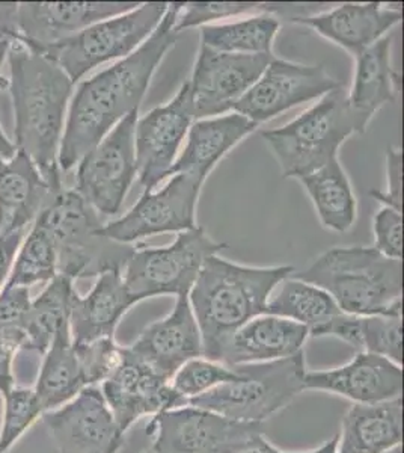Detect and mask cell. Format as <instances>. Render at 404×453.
I'll return each mask as SVG.
<instances>
[{
	"mask_svg": "<svg viewBox=\"0 0 404 453\" xmlns=\"http://www.w3.org/2000/svg\"><path fill=\"white\" fill-rule=\"evenodd\" d=\"M27 232H12L0 236V290L5 288L11 269L16 260L17 251Z\"/></svg>",
	"mask_w": 404,
	"mask_h": 453,
	"instance_id": "ee69618b",
	"label": "cell"
},
{
	"mask_svg": "<svg viewBox=\"0 0 404 453\" xmlns=\"http://www.w3.org/2000/svg\"><path fill=\"white\" fill-rule=\"evenodd\" d=\"M202 186L192 175H171L164 188L142 192L130 211L106 222L100 232L113 242L134 245L160 233L194 230L198 226L196 209Z\"/></svg>",
	"mask_w": 404,
	"mask_h": 453,
	"instance_id": "4fadbf2b",
	"label": "cell"
},
{
	"mask_svg": "<svg viewBox=\"0 0 404 453\" xmlns=\"http://www.w3.org/2000/svg\"><path fill=\"white\" fill-rule=\"evenodd\" d=\"M386 453H403V449H401V446H397V448L391 449V450Z\"/></svg>",
	"mask_w": 404,
	"mask_h": 453,
	"instance_id": "c3c4849f",
	"label": "cell"
},
{
	"mask_svg": "<svg viewBox=\"0 0 404 453\" xmlns=\"http://www.w3.org/2000/svg\"><path fill=\"white\" fill-rule=\"evenodd\" d=\"M55 189L19 151L0 162V236L27 232Z\"/></svg>",
	"mask_w": 404,
	"mask_h": 453,
	"instance_id": "d4e9b609",
	"label": "cell"
},
{
	"mask_svg": "<svg viewBox=\"0 0 404 453\" xmlns=\"http://www.w3.org/2000/svg\"><path fill=\"white\" fill-rule=\"evenodd\" d=\"M134 2H19L0 4V36L34 49L51 46L85 27L133 10Z\"/></svg>",
	"mask_w": 404,
	"mask_h": 453,
	"instance_id": "7c38bea8",
	"label": "cell"
},
{
	"mask_svg": "<svg viewBox=\"0 0 404 453\" xmlns=\"http://www.w3.org/2000/svg\"><path fill=\"white\" fill-rule=\"evenodd\" d=\"M31 290L5 286L0 290V335L23 346V326L31 307Z\"/></svg>",
	"mask_w": 404,
	"mask_h": 453,
	"instance_id": "f35d334b",
	"label": "cell"
},
{
	"mask_svg": "<svg viewBox=\"0 0 404 453\" xmlns=\"http://www.w3.org/2000/svg\"><path fill=\"white\" fill-rule=\"evenodd\" d=\"M5 62L10 74L0 87L12 102L14 147L53 188H61L57 157L74 83L57 64L19 40H11Z\"/></svg>",
	"mask_w": 404,
	"mask_h": 453,
	"instance_id": "7a4b0ae2",
	"label": "cell"
},
{
	"mask_svg": "<svg viewBox=\"0 0 404 453\" xmlns=\"http://www.w3.org/2000/svg\"><path fill=\"white\" fill-rule=\"evenodd\" d=\"M181 2L168 4L164 19L142 46L111 67L80 81L72 93L59 149L62 175L100 144L127 115L139 111L154 73L175 46L174 27Z\"/></svg>",
	"mask_w": 404,
	"mask_h": 453,
	"instance_id": "6da1fadb",
	"label": "cell"
},
{
	"mask_svg": "<svg viewBox=\"0 0 404 453\" xmlns=\"http://www.w3.org/2000/svg\"><path fill=\"white\" fill-rule=\"evenodd\" d=\"M281 27L279 17L262 12L231 23L200 27V46L232 55H273V42Z\"/></svg>",
	"mask_w": 404,
	"mask_h": 453,
	"instance_id": "1f68e13d",
	"label": "cell"
},
{
	"mask_svg": "<svg viewBox=\"0 0 404 453\" xmlns=\"http://www.w3.org/2000/svg\"><path fill=\"white\" fill-rule=\"evenodd\" d=\"M338 435L328 440L326 443L318 446L316 449H309V450H302V452H286V453H337Z\"/></svg>",
	"mask_w": 404,
	"mask_h": 453,
	"instance_id": "7dc6e473",
	"label": "cell"
},
{
	"mask_svg": "<svg viewBox=\"0 0 404 453\" xmlns=\"http://www.w3.org/2000/svg\"><path fill=\"white\" fill-rule=\"evenodd\" d=\"M370 121L348 104L338 88L317 104L278 129L263 130L262 138L286 179H301L338 159L341 145L367 132Z\"/></svg>",
	"mask_w": 404,
	"mask_h": 453,
	"instance_id": "5b68a950",
	"label": "cell"
},
{
	"mask_svg": "<svg viewBox=\"0 0 404 453\" xmlns=\"http://www.w3.org/2000/svg\"><path fill=\"white\" fill-rule=\"evenodd\" d=\"M374 245L386 257L403 260V213L382 206L373 218Z\"/></svg>",
	"mask_w": 404,
	"mask_h": 453,
	"instance_id": "ab89813d",
	"label": "cell"
},
{
	"mask_svg": "<svg viewBox=\"0 0 404 453\" xmlns=\"http://www.w3.org/2000/svg\"><path fill=\"white\" fill-rule=\"evenodd\" d=\"M362 352L384 357L403 366V316H361Z\"/></svg>",
	"mask_w": 404,
	"mask_h": 453,
	"instance_id": "8d00e7d4",
	"label": "cell"
},
{
	"mask_svg": "<svg viewBox=\"0 0 404 453\" xmlns=\"http://www.w3.org/2000/svg\"><path fill=\"white\" fill-rule=\"evenodd\" d=\"M128 349L169 381L185 363L204 356L189 295L177 296L171 313L149 325Z\"/></svg>",
	"mask_w": 404,
	"mask_h": 453,
	"instance_id": "44dd1931",
	"label": "cell"
},
{
	"mask_svg": "<svg viewBox=\"0 0 404 453\" xmlns=\"http://www.w3.org/2000/svg\"><path fill=\"white\" fill-rule=\"evenodd\" d=\"M11 38L8 36H0V73L4 68V64L6 61V53H8V47H10ZM17 150L14 147V142L8 140L4 129L0 127V162H5L16 156Z\"/></svg>",
	"mask_w": 404,
	"mask_h": 453,
	"instance_id": "f6af8a7d",
	"label": "cell"
},
{
	"mask_svg": "<svg viewBox=\"0 0 404 453\" xmlns=\"http://www.w3.org/2000/svg\"><path fill=\"white\" fill-rule=\"evenodd\" d=\"M142 453H149V452H142Z\"/></svg>",
	"mask_w": 404,
	"mask_h": 453,
	"instance_id": "681fc988",
	"label": "cell"
},
{
	"mask_svg": "<svg viewBox=\"0 0 404 453\" xmlns=\"http://www.w3.org/2000/svg\"><path fill=\"white\" fill-rule=\"evenodd\" d=\"M42 420L57 453H118L126 440L98 386L83 388Z\"/></svg>",
	"mask_w": 404,
	"mask_h": 453,
	"instance_id": "e0dca14e",
	"label": "cell"
},
{
	"mask_svg": "<svg viewBox=\"0 0 404 453\" xmlns=\"http://www.w3.org/2000/svg\"><path fill=\"white\" fill-rule=\"evenodd\" d=\"M258 127L260 126L237 112L194 119L186 136L185 149L177 156L168 177L187 174L205 183L220 160Z\"/></svg>",
	"mask_w": 404,
	"mask_h": 453,
	"instance_id": "603a6c76",
	"label": "cell"
},
{
	"mask_svg": "<svg viewBox=\"0 0 404 453\" xmlns=\"http://www.w3.org/2000/svg\"><path fill=\"white\" fill-rule=\"evenodd\" d=\"M134 305L124 283L123 271L98 275L87 295L74 292L70 311V333L74 345L115 337L119 322Z\"/></svg>",
	"mask_w": 404,
	"mask_h": 453,
	"instance_id": "cb8c5ba5",
	"label": "cell"
},
{
	"mask_svg": "<svg viewBox=\"0 0 404 453\" xmlns=\"http://www.w3.org/2000/svg\"><path fill=\"white\" fill-rule=\"evenodd\" d=\"M57 275V254L55 243L44 226L34 222L17 251L5 286L29 288L46 286Z\"/></svg>",
	"mask_w": 404,
	"mask_h": 453,
	"instance_id": "d6a6232c",
	"label": "cell"
},
{
	"mask_svg": "<svg viewBox=\"0 0 404 453\" xmlns=\"http://www.w3.org/2000/svg\"><path fill=\"white\" fill-rule=\"evenodd\" d=\"M77 360L82 369L87 387L100 386L118 365L123 346L117 343L115 337L94 340L89 343L74 345Z\"/></svg>",
	"mask_w": 404,
	"mask_h": 453,
	"instance_id": "74e56055",
	"label": "cell"
},
{
	"mask_svg": "<svg viewBox=\"0 0 404 453\" xmlns=\"http://www.w3.org/2000/svg\"><path fill=\"white\" fill-rule=\"evenodd\" d=\"M166 11V2L139 4L133 10L97 21L62 42L31 49L57 64L76 85L98 65L132 55L159 27Z\"/></svg>",
	"mask_w": 404,
	"mask_h": 453,
	"instance_id": "ba28073f",
	"label": "cell"
},
{
	"mask_svg": "<svg viewBox=\"0 0 404 453\" xmlns=\"http://www.w3.org/2000/svg\"><path fill=\"white\" fill-rule=\"evenodd\" d=\"M401 173H403V151L400 147H389L386 150V186L382 191H373L374 200L382 206L393 207L401 211L403 196H401Z\"/></svg>",
	"mask_w": 404,
	"mask_h": 453,
	"instance_id": "60d3db41",
	"label": "cell"
},
{
	"mask_svg": "<svg viewBox=\"0 0 404 453\" xmlns=\"http://www.w3.org/2000/svg\"><path fill=\"white\" fill-rule=\"evenodd\" d=\"M332 337L341 340L343 343L354 348L358 352H362V326H361V316L341 313L322 331L320 339Z\"/></svg>",
	"mask_w": 404,
	"mask_h": 453,
	"instance_id": "b9f144b4",
	"label": "cell"
},
{
	"mask_svg": "<svg viewBox=\"0 0 404 453\" xmlns=\"http://www.w3.org/2000/svg\"><path fill=\"white\" fill-rule=\"evenodd\" d=\"M98 387L124 434L141 418L183 407L169 380L134 356L128 346H123L118 365Z\"/></svg>",
	"mask_w": 404,
	"mask_h": 453,
	"instance_id": "ac0fdd59",
	"label": "cell"
},
{
	"mask_svg": "<svg viewBox=\"0 0 404 453\" xmlns=\"http://www.w3.org/2000/svg\"><path fill=\"white\" fill-rule=\"evenodd\" d=\"M234 367L226 366L220 361L210 360L207 357H196L185 363L175 372L169 386L179 396L183 405L215 390L216 387L236 380Z\"/></svg>",
	"mask_w": 404,
	"mask_h": 453,
	"instance_id": "e575fe53",
	"label": "cell"
},
{
	"mask_svg": "<svg viewBox=\"0 0 404 453\" xmlns=\"http://www.w3.org/2000/svg\"><path fill=\"white\" fill-rule=\"evenodd\" d=\"M74 292V281L57 273L50 283L44 286L42 294L32 299L23 326L21 350L35 352L42 357L57 334L70 328Z\"/></svg>",
	"mask_w": 404,
	"mask_h": 453,
	"instance_id": "f1b7e54d",
	"label": "cell"
},
{
	"mask_svg": "<svg viewBox=\"0 0 404 453\" xmlns=\"http://www.w3.org/2000/svg\"><path fill=\"white\" fill-rule=\"evenodd\" d=\"M236 380L216 387L186 405L204 408L246 423H263L305 392V352L284 360L234 367Z\"/></svg>",
	"mask_w": 404,
	"mask_h": 453,
	"instance_id": "52a82bcc",
	"label": "cell"
},
{
	"mask_svg": "<svg viewBox=\"0 0 404 453\" xmlns=\"http://www.w3.org/2000/svg\"><path fill=\"white\" fill-rule=\"evenodd\" d=\"M305 390L329 393L354 403H379L401 397L403 366L384 357L358 352L343 366L307 371Z\"/></svg>",
	"mask_w": 404,
	"mask_h": 453,
	"instance_id": "d6986e66",
	"label": "cell"
},
{
	"mask_svg": "<svg viewBox=\"0 0 404 453\" xmlns=\"http://www.w3.org/2000/svg\"><path fill=\"white\" fill-rule=\"evenodd\" d=\"M338 88H343V83L323 65H305L275 57L260 79L234 104L232 112L262 126L288 109L322 98Z\"/></svg>",
	"mask_w": 404,
	"mask_h": 453,
	"instance_id": "5bb4252c",
	"label": "cell"
},
{
	"mask_svg": "<svg viewBox=\"0 0 404 453\" xmlns=\"http://www.w3.org/2000/svg\"><path fill=\"white\" fill-rule=\"evenodd\" d=\"M240 453H286L279 450V449L275 446V444H271L266 437H264V434H263L262 437L256 438L255 441L251 444V446H248V448L243 449Z\"/></svg>",
	"mask_w": 404,
	"mask_h": 453,
	"instance_id": "bcb514c9",
	"label": "cell"
},
{
	"mask_svg": "<svg viewBox=\"0 0 404 453\" xmlns=\"http://www.w3.org/2000/svg\"><path fill=\"white\" fill-rule=\"evenodd\" d=\"M139 111L121 119L100 144L79 160L74 191L98 215H118L138 177L134 129Z\"/></svg>",
	"mask_w": 404,
	"mask_h": 453,
	"instance_id": "8fae6325",
	"label": "cell"
},
{
	"mask_svg": "<svg viewBox=\"0 0 404 453\" xmlns=\"http://www.w3.org/2000/svg\"><path fill=\"white\" fill-rule=\"evenodd\" d=\"M83 388H87V382L72 348V333L68 328L57 334L42 357V366L34 390L42 410L47 412L65 405Z\"/></svg>",
	"mask_w": 404,
	"mask_h": 453,
	"instance_id": "f546056e",
	"label": "cell"
},
{
	"mask_svg": "<svg viewBox=\"0 0 404 453\" xmlns=\"http://www.w3.org/2000/svg\"><path fill=\"white\" fill-rule=\"evenodd\" d=\"M275 55H232L200 46L187 81L194 119L232 112L234 104L260 79Z\"/></svg>",
	"mask_w": 404,
	"mask_h": 453,
	"instance_id": "9a60e30c",
	"label": "cell"
},
{
	"mask_svg": "<svg viewBox=\"0 0 404 453\" xmlns=\"http://www.w3.org/2000/svg\"><path fill=\"white\" fill-rule=\"evenodd\" d=\"M55 243L57 273L72 279L98 277L108 271H123L136 247L113 242L102 234L97 211L74 189L57 188L36 217Z\"/></svg>",
	"mask_w": 404,
	"mask_h": 453,
	"instance_id": "8992f818",
	"label": "cell"
},
{
	"mask_svg": "<svg viewBox=\"0 0 404 453\" xmlns=\"http://www.w3.org/2000/svg\"><path fill=\"white\" fill-rule=\"evenodd\" d=\"M20 352L16 342L0 335V397L5 396L17 386L14 361Z\"/></svg>",
	"mask_w": 404,
	"mask_h": 453,
	"instance_id": "7bdbcfd3",
	"label": "cell"
},
{
	"mask_svg": "<svg viewBox=\"0 0 404 453\" xmlns=\"http://www.w3.org/2000/svg\"><path fill=\"white\" fill-rule=\"evenodd\" d=\"M267 303L266 313L293 320L307 328L309 337L320 339L322 331L343 313L332 296L314 284L290 275Z\"/></svg>",
	"mask_w": 404,
	"mask_h": 453,
	"instance_id": "4dcf8cb0",
	"label": "cell"
},
{
	"mask_svg": "<svg viewBox=\"0 0 404 453\" xmlns=\"http://www.w3.org/2000/svg\"><path fill=\"white\" fill-rule=\"evenodd\" d=\"M262 12L278 16V6L255 2H181L174 31L179 35V32L190 27L213 25V21L224 20L228 17L254 16Z\"/></svg>",
	"mask_w": 404,
	"mask_h": 453,
	"instance_id": "d590c367",
	"label": "cell"
},
{
	"mask_svg": "<svg viewBox=\"0 0 404 453\" xmlns=\"http://www.w3.org/2000/svg\"><path fill=\"white\" fill-rule=\"evenodd\" d=\"M292 275L328 292L344 313L401 314L403 309V260L373 247L331 248Z\"/></svg>",
	"mask_w": 404,
	"mask_h": 453,
	"instance_id": "277c9868",
	"label": "cell"
},
{
	"mask_svg": "<svg viewBox=\"0 0 404 453\" xmlns=\"http://www.w3.org/2000/svg\"><path fill=\"white\" fill-rule=\"evenodd\" d=\"M297 181L303 186L318 221L329 232L346 233L358 219V200L339 159L329 162Z\"/></svg>",
	"mask_w": 404,
	"mask_h": 453,
	"instance_id": "83f0119b",
	"label": "cell"
},
{
	"mask_svg": "<svg viewBox=\"0 0 404 453\" xmlns=\"http://www.w3.org/2000/svg\"><path fill=\"white\" fill-rule=\"evenodd\" d=\"M4 411L0 423V453H10L20 438L38 420H42V410L34 387L16 386L2 397Z\"/></svg>",
	"mask_w": 404,
	"mask_h": 453,
	"instance_id": "836d02e7",
	"label": "cell"
},
{
	"mask_svg": "<svg viewBox=\"0 0 404 453\" xmlns=\"http://www.w3.org/2000/svg\"><path fill=\"white\" fill-rule=\"evenodd\" d=\"M308 339L303 325L275 314H260L231 335L217 361L237 367L284 360L303 352Z\"/></svg>",
	"mask_w": 404,
	"mask_h": 453,
	"instance_id": "7402d4cb",
	"label": "cell"
},
{
	"mask_svg": "<svg viewBox=\"0 0 404 453\" xmlns=\"http://www.w3.org/2000/svg\"><path fill=\"white\" fill-rule=\"evenodd\" d=\"M403 441V399L354 403L338 434L337 453H386Z\"/></svg>",
	"mask_w": 404,
	"mask_h": 453,
	"instance_id": "484cf974",
	"label": "cell"
},
{
	"mask_svg": "<svg viewBox=\"0 0 404 453\" xmlns=\"http://www.w3.org/2000/svg\"><path fill=\"white\" fill-rule=\"evenodd\" d=\"M224 248L225 243L201 226L179 233L168 247H136L124 266V283L134 304L156 296L189 295L204 263Z\"/></svg>",
	"mask_w": 404,
	"mask_h": 453,
	"instance_id": "9c48e42d",
	"label": "cell"
},
{
	"mask_svg": "<svg viewBox=\"0 0 404 453\" xmlns=\"http://www.w3.org/2000/svg\"><path fill=\"white\" fill-rule=\"evenodd\" d=\"M401 20L403 8L400 4L389 5L380 2H347L318 14L292 17V23L317 32L354 58L391 34Z\"/></svg>",
	"mask_w": 404,
	"mask_h": 453,
	"instance_id": "ffe728a7",
	"label": "cell"
},
{
	"mask_svg": "<svg viewBox=\"0 0 404 453\" xmlns=\"http://www.w3.org/2000/svg\"><path fill=\"white\" fill-rule=\"evenodd\" d=\"M393 32L354 57V85L347 93L348 104L371 121L374 115L393 104L399 91L400 73L391 64Z\"/></svg>",
	"mask_w": 404,
	"mask_h": 453,
	"instance_id": "4316f807",
	"label": "cell"
},
{
	"mask_svg": "<svg viewBox=\"0 0 404 453\" xmlns=\"http://www.w3.org/2000/svg\"><path fill=\"white\" fill-rule=\"evenodd\" d=\"M263 425L232 420L217 412L183 405L149 418V453H240L262 437Z\"/></svg>",
	"mask_w": 404,
	"mask_h": 453,
	"instance_id": "30bf717a",
	"label": "cell"
},
{
	"mask_svg": "<svg viewBox=\"0 0 404 453\" xmlns=\"http://www.w3.org/2000/svg\"><path fill=\"white\" fill-rule=\"evenodd\" d=\"M194 121L189 83L179 87L168 104L151 109L136 121L134 151L142 192L153 191L168 177L179 147Z\"/></svg>",
	"mask_w": 404,
	"mask_h": 453,
	"instance_id": "2e32d148",
	"label": "cell"
},
{
	"mask_svg": "<svg viewBox=\"0 0 404 453\" xmlns=\"http://www.w3.org/2000/svg\"><path fill=\"white\" fill-rule=\"evenodd\" d=\"M293 266H245L213 256L190 288L189 303L202 337V354L217 361L231 335L260 314Z\"/></svg>",
	"mask_w": 404,
	"mask_h": 453,
	"instance_id": "3957f363",
	"label": "cell"
}]
</instances>
